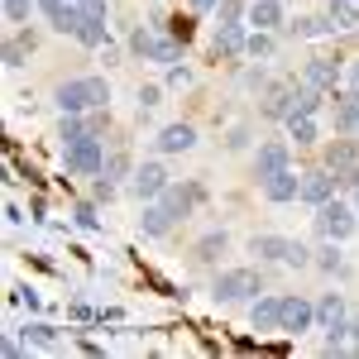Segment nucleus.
Segmentation results:
<instances>
[{
    "instance_id": "1",
    "label": "nucleus",
    "mask_w": 359,
    "mask_h": 359,
    "mask_svg": "<svg viewBox=\"0 0 359 359\" xmlns=\"http://www.w3.org/2000/svg\"><path fill=\"white\" fill-rule=\"evenodd\" d=\"M211 292H216V302H254L264 292V278L254 273V269H225Z\"/></svg>"
},
{
    "instance_id": "2",
    "label": "nucleus",
    "mask_w": 359,
    "mask_h": 359,
    "mask_svg": "<svg viewBox=\"0 0 359 359\" xmlns=\"http://www.w3.org/2000/svg\"><path fill=\"white\" fill-rule=\"evenodd\" d=\"M355 221H359V211L340 206V201L316 206V225H321V235H326V240H350V235H355Z\"/></svg>"
},
{
    "instance_id": "3",
    "label": "nucleus",
    "mask_w": 359,
    "mask_h": 359,
    "mask_svg": "<svg viewBox=\"0 0 359 359\" xmlns=\"http://www.w3.org/2000/svg\"><path fill=\"white\" fill-rule=\"evenodd\" d=\"M62 154H67V168H72V172H82V177H91V172H106V154H101V139L82 135L77 144H67Z\"/></svg>"
},
{
    "instance_id": "4",
    "label": "nucleus",
    "mask_w": 359,
    "mask_h": 359,
    "mask_svg": "<svg viewBox=\"0 0 359 359\" xmlns=\"http://www.w3.org/2000/svg\"><path fill=\"white\" fill-rule=\"evenodd\" d=\"M130 48H135L139 57H149V62H177V39H158V34H149V29H135Z\"/></svg>"
},
{
    "instance_id": "5",
    "label": "nucleus",
    "mask_w": 359,
    "mask_h": 359,
    "mask_svg": "<svg viewBox=\"0 0 359 359\" xmlns=\"http://www.w3.org/2000/svg\"><path fill=\"white\" fill-rule=\"evenodd\" d=\"M264 196H269V201H297V196H302V172H292V163L269 172V177H264Z\"/></svg>"
},
{
    "instance_id": "6",
    "label": "nucleus",
    "mask_w": 359,
    "mask_h": 359,
    "mask_svg": "<svg viewBox=\"0 0 359 359\" xmlns=\"http://www.w3.org/2000/svg\"><path fill=\"white\" fill-rule=\"evenodd\" d=\"M130 192H135L139 201H158V196L168 192V172L158 163H144L135 172V182H130Z\"/></svg>"
},
{
    "instance_id": "7",
    "label": "nucleus",
    "mask_w": 359,
    "mask_h": 359,
    "mask_svg": "<svg viewBox=\"0 0 359 359\" xmlns=\"http://www.w3.org/2000/svg\"><path fill=\"white\" fill-rule=\"evenodd\" d=\"M311 321H316V306L311 302H302V297H283V326H278V331L302 335V331H311Z\"/></svg>"
},
{
    "instance_id": "8",
    "label": "nucleus",
    "mask_w": 359,
    "mask_h": 359,
    "mask_svg": "<svg viewBox=\"0 0 359 359\" xmlns=\"http://www.w3.org/2000/svg\"><path fill=\"white\" fill-rule=\"evenodd\" d=\"M335 192V177L331 168H311V172H302V201H311V206H326Z\"/></svg>"
},
{
    "instance_id": "9",
    "label": "nucleus",
    "mask_w": 359,
    "mask_h": 359,
    "mask_svg": "<svg viewBox=\"0 0 359 359\" xmlns=\"http://www.w3.org/2000/svg\"><path fill=\"white\" fill-rule=\"evenodd\" d=\"M53 101H57V111H62V115H82V111H91V96H86V77H82V82H62Z\"/></svg>"
},
{
    "instance_id": "10",
    "label": "nucleus",
    "mask_w": 359,
    "mask_h": 359,
    "mask_svg": "<svg viewBox=\"0 0 359 359\" xmlns=\"http://www.w3.org/2000/svg\"><path fill=\"white\" fill-rule=\"evenodd\" d=\"M249 316H254V331H278L283 326V297H254Z\"/></svg>"
},
{
    "instance_id": "11",
    "label": "nucleus",
    "mask_w": 359,
    "mask_h": 359,
    "mask_svg": "<svg viewBox=\"0 0 359 359\" xmlns=\"http://www.w3.org/2000/svg\"><path fill=\"white\" fill-rule=\"evenodd\" d=\"M158 201H163L168 211H172V221H177V216H187L196 201H201V187H172V182H168V192L158 196Z\"/></svg>"
},
{
    "instance_id": "12",
    "label": "nucleus",
    "mask_w": 359,
    "mask_h": 359,
    "mask_svg": "<svg viewBox=\"0 0 359 359\" xmlns=\"http://www.w3.org/2000/svg\"><path fill=\"white\" fill-rule=\"evenodd\" d=\"M302 82L316 86V91H331V86H335V62H331V57H311V62L302 67Z\"/></svg>"
},
{
    "instance_id": "13",
    "label": "nucleus",
    "mask_w": 359,
    "mask_h": 359,
    "mask_svg": "<svg viewBox=\"0 0 359 359\" xmlns=\"http://www.w3.org/2000/svg\"><path fill=\"white\" fill-rule=\"evenodd\" d=\"M192 144H196V130H192V125H168L163 135H158V149H163V154H187Z\"/></svg>"
},
{
    "instance_id": "14",
    "label": "nucleus",
    "mask_w": 359,
    "mask_h": 359,
    "mask_svg": "<svg viewBox=\"0 0 359 359\" xmlns=\"http://www.w3.org/2000/svg\"><path fill=\"white\" fill-rule=\"evenodd\" d=\"M249 25L254 29H278L283 25V0H254V5H249Z\"/></svg>"
},
{
    "instance_id": "15",
    "label": "nucleus",
    "mask_w": 359,
    "mask_h": 359,
    "mask_svg": "<svg viewBox=\"0 0 359 359\" xmlns=\"http://www.w3.org/2000/svg\"><path fill=\"white\" fill-rule=\"evenodd\" d=\"M168 225H172V211H168L163 201H149L144 216H139V230L144 235H168Z\"/></svg>"
},
{
    "instance_id": "16",
    "label": "nucleus",
    "mask_w": 359,
    "mask_h": 359,
    "mask_svg": "<svg viewBox=\"0 0 359 359\" xmlns=\"http://www.w3.org/2000/svg\"><path fill=\"white\" fill-rule=\"evenodd\" d=\"M278 168H287V144H264V149H259V158H254V172H259V177H269V172H278Z\"/></svg>"
},
{
    "instance_id": "17",
    "label": "nucleus",
    "mask_w": 359,
    "mask_h": 359,
    "mask_svg": "<svg viewBox=\"0 0 359 359\" xmlns=\"http://www.w3.org/2000/svg\"><path fill=\"white\" fill-rule=\"evenodd\" d=\"M287 29H292L297 39H326V34L335 29V20H331V15H302L297 25H287Z\"/></svg>"
},
{
    "instance_id": "18",
    "label": "nucleus",
    "mask_w": 359,
    "mask_h": 359,
    "mask_svg": "<svg viewBox=\"0 0 359 359\" xmlns=\"http://www.w3.org/2000/svg\"><path fill=\"white\" fill-rule=\"evenodd\" d=\"M292 91H297V86H273L269 101H264V115H269V120H287V115H292Z\"/></svg>"
},
{
    "instance_id": "19",
    "label": "nucleus",
    "mask_w": 359,
    "mask_h": 359,
    "mask_svg": "<svg viewBox=\"0 0 359 359\" xmlns=\"http://www.w3.org/2000/svg\"><path fill=\"white\" fill-rule=\"evenodd\" d=\"M245 29L240 25H221V34H216V53H225V57H235V53H245Z\"/></svg>"
},
{
    "instance_id": "20",
    "label": "nucleus",
    "mask_w": 359,
    "mask_h": 359,
    "mask_svg": "<svg viewBox=\"0 0 359 359\" xmlns=\"http://www.w3.org/2000/svg\"><path fill=\"white\" fill-rule=\"evenodd\" d=\"M326 15L335 20V29H359V0H331Z\"/></svg>"
},
{
    "instance_id": "21",
    "label": "nucleus",
    "mask_w": 359,
    "mask_h": 359,
    "mask_svg": "<svg viewBox=\"0 0 359 359\" xmlns=\"http://www.w3.org/2000/svg\"><path fill=\"white\" fill-rule=\"evenodd\" d=\"M225 245H230V235H225V230H211V235L196 245V259H201V264H216L225 254Z\"/></svg>"
},
{
    "instance_id": "22",
    "label": "nucleus",
    "mask_w": 359,
    "mask_h": 359,
    "mask_svg": "<svg viewBox=\"0 0 359 359\" xmlns=\"http://www.w3.org/2000/svg\"><path fill=\"white\" fill-rule=\"evenodd\" d=\"M34 53V34H20L5 43V67H25V57Z\"/></svg>"
},
{
    "instance_id": "23",
    "label": "nucleus",
    "mask_w": 359,
    "mask_h": 359,
    "mask_svg": "<svg viewBox=\"0 0 359 359\" xmlns=\"http://www.w3.org/2000/svg\"><path fill=\"white\" fill-rule=\"evenodd\" d=\"M254 254H259V259H283V254H287V240H283V235H254Z\"/></svg>"
},
{
    "instance_id": "24",
    "label": "nucleus",
    "mask_w": 359,
    "mask_h": 359,
    "mask_svg": "<svg viewBox=\"0 0 359 359\" xmlns=\"http://www.w3.org/2000/svg\"><path fill=\"white\" fill-rule=\"evenodd\" d=\"M25 340H29V345H39V350H53L57 331L48 326V321H34V326H25Z\"/></svg>"
},
{
    "instance_id": "25",
    "label": "nucleus",
    "mask_w": 359,
    "mask_h": 359,
    "mask_svg": "<svg viewBox=\"0 0 359 359\" xmlns=\"http://www.w3.org/2000/svg\"><path fill=\"white\" fill-rule=\"evenodd\" d=\"M245 53L249 57H273V29H254L249 43H245Z\"/></svg>"
},
{
    "instance_id": "26",
    "label": "nucleus",
    "mask_w": 359,
    "mask_h": 359,
    "mask_svg": "<svg viewBox=\"0 0 359 359\" xmlns=\"http://www.w3.org/2000/svg\"><path fill=\"white\" fill-rule=\"evenodd\" d=\"M82 25H86L82 5H67V10H62V15L53 20V29H57V34H82Z\"/></svg>"
},
{
    "instance_id": "27",
    "label": "nucleus",
    "mask_w": 359,
    "mask_h": 359,
    "mask_svg": "<svg viewBox=\"0 0 359 359\" xmlns=\"http://www.w3.org/2000/svg\"><path fill=\"white\" fill-rule=\"evenodd\" d=\"M287 130H292L297 144H316V120L311 115H287Z\"/></svg>"
},
{
    "instance_id": "28",
    "label": "nucleus",
    "mask_w": 359,
    "mask_h": 359,
    "mask_svg": "<svg viewBox=\"0 0 359 359\" xmlns=\"http://www.w3.org/2000/svg\"><path fill=\"white\" fill-rule=\"evenodd\" d=\"M82 135H91L82 120H77V115H62V125H57V139H62V149H67V144H77Z\"/></svg>"
},
{
    "instance_id": "29",
    "label": "nucleus",
    "mask_w": 359,
    "mask_h": 359,
    "mask_svg": "<svg viewBox=\"0 0 359 359\" xmlns=\"http://www.w3.org/2000/svg\"><path fill=\"white\" fill-rule=\"evenodd\" d=\"M86 96H91V111H106V101H111L106 77H86Z\"/></svg>"
},
{
    "instance_id": "30",
    "label": "nucleus",
    "mask_w": 359,
    "mask_h": 359,
    "mask_svg": "<svg viewBox=\"0 0 359 359\" xmlns=\"http://www.w3.org/2000/svg\"><path fill=\"white\" fill-rule=\"evenodd\" d=\"M283 264H287V269H306V264H311V249H306L302 240H287V254H283Z\"/></svg>"
},
{
    "instance_id": "31",
    "label": "nucleus",
    "mask_w": 359,
    "mask_h": 359,
    "mask_svg": "<svg viewBox=\"0 0 359 359\" xmlns=\"http://www.w3.org/2000/svg\"><path fill=\"white\" fill-rule=\"evenodd\" d=\"M340 240H331L326 249H316V269H326V273H340Z\"/></svg>"
},
{
    "instance_id": "32",
    "label": "nucleus",
    "mask_w": 359,
    "mask_h": 359,
    "mask_svg": "<svg viewBox=\"0 0 359 359\" xmlns=\"http://www.w3.org/2000/svg\"><path fill=\"white\" fill-rule=\"evenodd\" d=\"M34 5H39V0H5V20H10V25H25Z\"/></svg>"
},
{
    "instance_id": "33",
    "label": "nucleus",
    "mask_w": 359,
    "mask_h": 359,
    "mask_svg": "<svg viewBox=\"0 0 359 359\" xmlns=\"http://www.w3.org/2000/svg\"><path fill=\"white\" fill-rule=\"evenodd\" d=\"M216 15H221V25H240L249 10L240 5V0H221V5H216Z\"/></svg>"
},
{
    "instance_id": "34",
    "label": "nucleus",
    "mask_w": 359,
    "mask_h": 359,
    "mask_svg": "<svg viewBox=\"0 0 359 359\" xmlns=\"http://www.w3.org/2000/svg\"><path fill=\"white\" fill-rule=\"evenodd\" d=\"M77 5H82V15H86V20L106 25V0H77Z\"/></svg>"
},
{
    "instance_id": "35",
    "label": "nucleus",
    "mask_w": 359,
    "mask_h": 359,
    "mask_svg": "<svg viewBox=\"0 0 359 359\" xmlns=\"http://www.w3.org/2000/svg\"><path fill=\"white\" fill-rule=\"evenodd\" d=\"M77 225H82V230H101V216H96V206H77Z\"/></svg>"
},
{
    "instance_id": "36",
    "label": "nucleus",
    "mask_w": 359,
    "mask_h": 359,
    "mask_svg": "<svg viewBox=\"0 0 359 359\" xmlns=\"http://www.w3.org/2000/svg\"><path fill=\"white\" fill-rule=\"evenodd\" d=\"M120 172H130V158L125 154H111L106 158V177H120Z\"/></svg>"
},
{
    "instance_id": "37",
    "label": "nucleus",
    "mask_w": 359,
    "mask_h": 359,
    "mask_svg": "<svg viewBox=\"0 0 359 359\" xmlns=\"http://www.w3.org/2000/svg\"><path fill=\"white\" fill-rule=\"evenodd\" d=\"M158 106V86H139V111H154Z\"/></svg>"
},
{
    "instance_id": "38",
    "label": "nucleus",
    "mask_w": 359,
    "mask_h": 359,
    "mask_svg": "<svg viewBox=\"0 0 359 359\" xmlns=\"http://www.w3.org/2000/svg\"><path fill=\"white\" fill-rule=\"evenodd\" d=\"M245 144H249V130H245V125H235L230 139H225V149H245Z\"/></svg>"
},
{
    "instance_id": "39",
    "label": "nucleus",
    "mask_w": 359,
    "mask_h": 359,
    "mask_svg": "<svg viewBox=\"0 0 359 359\" xmlns=\"http://www.w3.org/2000/svg\"><path fill=\"white\" fill-rule=\"evenodd\" d=\"M39 10H43V15H48V20H57V15H62V10H67V0H39Z\"/></svg>"
},
{
    "instance_id": "40",
    "label": "nucleus",
    "mask_w": 359,
    "mask_h": 359,
    "mask_svg": "<svg viewBox=\"0 0 359 359\" xmlns=\"http://www.w3.org/2000/svg\"><path fill=\"white\" fill-rule=\"evenodd\" d=\"M192 82V72H187V67H172V72H168V86H187Z\"/></svg>"
},
{
    "instance_id": "41",
    "label": "nucleus",
    "mask_w": 359,
    "mask_h": 359,
    "mask_svg": "<svg viewBox=\"0 0 359 359\" xmlns=\"http://www.w3.org/2000/svg\"><path fill=\"white\" fill-rule=\"evenodd\" d=\"M115 196V187H111V177H101V182H96V201H111Z\"/></svg>"
},
{
    "instance_id": "42",
    "label": "nucleus",
    "mask_w": 359,
    "mask_h": 359,
    "mask_svg": "<svg viewBox=\"0 0 359 359\" xmlns=\"http://www.w3.org/2000/svg\"><path fill=\"white\" fill-rule=\"evenodd\" d=\"M350 86L359 91V62H350Z\"/></svg>"
},
{
    "instance_id": "43",
    "label": "nucleus",
    "mask_w": 359,
    "mask_h": 359,
    "mask_svg": "<svg viewBox=\"0 0 359 359\" xmlns=\"http://www.w3.org/2000/svg\"><path fill=\"white\" fill-rule=\"evenodd\" d=\"M196 10H216V5H221V0H192Z\"/></svg>"
},
{
    "instance_id": "44",
    "label": "nucleus",
    "mask_w": 359,
    "mask_h": 359,
    "mask_svg": "<svg viewBox=\"0 0 359 359\" xmlns=\"http://www.w3.org/2000/svg\"><path fill=\"white\" fill-rule=\"evenodd\" d=\"M350 340H355V350H359V316L350 321Z\"/></svg>"
},
{
    "instance_id": "45",
    "label": "nucleus",
    "mask_w": 359,
    "mask_h": 359,
    "mask_svg": "<svg viewBox=\"0 0 359 359\" xmlns=\"http://www.w3.org/2000/svg\"><path fill=\"white\" fill-rule=\"evenodd\" d=\"M355 96H359V91H355Z\"/></svg>"
}]
</instances>
